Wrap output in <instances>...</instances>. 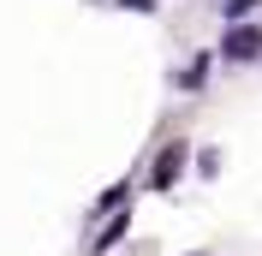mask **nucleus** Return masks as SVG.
<instances>
[{"label":"nucleus","mask_w":262,"mask_h":256,"mask_svg":"<svg viewBox=\"0 0 262 256\" xmlns=\"http://www.w3.org/2000/svg\"><path fill=\"white\" fill-rule=\"evenodd\" d=\"M203 78H209V54H203V60H191V66L179 72V83H185V90H203Z\"/></svg>","instance_id":"nucleus-3"},{"label":"nucleus","mask_w":262,"mask_h":256,"mask_svg":"<svg viewBox=\"0 0 262 256\" xmlns=\"http://www.w3.org/2000/svg\"><path fill=\"white\" fill-rule=\"evenodd\" d=\"M185 155H191V149H185V143H167V149H161V161H155V191H167V185L179 179Z\"/></svg>","instance_id":"nucleus-2"},{"label":"nucleus","mask_w":262,"mask_h":256,"mask_svg":"<svg viewBox=\"0 0 262 256\" xmlns=\"http://www.w3.org/2000/svg\"><path fill=\"white\" fill-rule=\"evenodd\" d=\"M125 6H149V0H125Z\"/></svg>","instance_id":"nucleus-4"},{"label":"nucleus","mask_w":262,"mask_h":256,"mask_svg":"<svg viewBox=\"0 0 262 256\" xmlns=\"http://www.w3.org/2000/svg\"><path fill=\"white\" fill-rule=\"evenodd\" d=\"M221 54H227V60H256L262 54V24H232V30L221 36Z\"/></svg>","instance_id":"nucleus-1"}]
</instances>
